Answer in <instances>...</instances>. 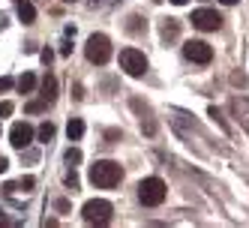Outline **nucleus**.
I'll return each mask as SVG.
<instances>
[{
  "label": "nucleus",
  "instance_id": "f257e3e1",
  "mask_svg": "<svg viewBox=\"0 0 249 228\" xmlns=\"http://www.w3.org/2000/svg\"><path fill=\"white\" fill-rule=\"evenodd\" d=\"M123 180V168L111 159H99L90 165V183L99 186V189H114L117 183Z\"/></svg>",
  "mask_w": 249,
  "mask_h": 228
},
{
  "label": "nucleus",
  "instance_id": "f03ea898",
  "mask_svg": "<svg viewBox=\"0 0 249 228\" xmlns=\"http://www.w3.org/2000/svg\"><path fill=\"white\" fill-rule=\"evenodd\" d=\"M165 195H168V186H165L162 177H144L138 183V198H141V204H147V207H159L165 201Z\"/></svg>",
  "mask_w": 249,
  "mask_h": 228
},
{
  "label": "nucleus",
  "instance_id": "7ed1b4c3",
  "mask_svg": "<svg viewBox=\"0 0 249 228\" xmlns=\"http://www.w3.org/2000/svg\"><path fill=\"white\" fill-rule=\"evenodd\" d=\"M84 54H87V60L96 63V66L108 63V57H111V42H108V36H105V33H93V36L87 39V45H84Z\"/></svg>",
  "mask_w": 249,
  "mask_h": 228
},
{
  "label": "nucleus",
  "instance_id": "20e7f679",
  "mask_svg": "<svg viewBox=\"0 0 249 228\" xmlns=\"http://www.w3.org/2000/svg\"><path fill=\"white\" fill-rule=\"evenodd\" d=\"M111 213H114V207L105 201V198H90V201L81 207L84 222H90V225H105V222L111 219Z\"/></svg>",
  "mask_w": 249,
  "mask_h": 228
},
{
  "label": "nucleus",
  "instance_id": "39448f33",
  "mask_svg": "<svg viewBox=\"0 0 249 228\" xmlns=\"http://www.w3.org/2000/svg\"><path fill=\"white\" fill-rule=\"evenodd\" d=\"M120 69H123L126 75L138 78V75L147 72V57L141 54L138 48H123V51H120Z\"/></svg>",
  "mask_w": 249,
  "mask_h": 228
},
{
  "label": "nucleus",
  "instance_id": "423d86ee",
  "mask_svg": "<svg viewBox=\"0 0 249 228\" xmlns=\"http://www.w3.org/2000/svg\"><path fill=\"white\" fill-rule=\"evenodd\" d=\"M183 57L198 63V66H207L213 60V48L207 42H201V39H189V42H183Z\"/></svg>",
  "mask_w": 249,
  "mask_h": 228
},
{
  "label": "nucleus",
  "instance_id": "0eeeda50",
  "mask_svg": "<svg viewBox=\"0 0 249 228\" xmlns=\"http://www.w3.org/2000/svg\"><path fill=\"white\" fill-rule=\"evenodd\" d=\"M189 21H192V27L210 33V30H219V27H222V15H219L216 9H195Z\"/></svg>",
  "mask_w": 249,
  "mask_h": 228
},
{
  "label": "nucleus",
  "instance_id": "6e6552de",
  "mask_svg": "<svg viewBox=\"0 0 249 228\" xmlns=\"http://www.w3.org/2000/svg\"><path fill=\"white\" fill-rule=\"evenodd\" d=\"M33 141V126L30 123H12V129H9V144L12 147H18V150H24L27 144Z\"/></svg>",
  "mask_w": 249,
  "mask_h": 228
},
{
  "label": "nucleus",
  "instance_id": "1a4fd4ad",
  "mask_svg": "<svg viewBox=\"0 0 249 228\" xmlns=\"http://www.w3.org/2000/svg\"><path fill=\"white\" fill-rule=\"evenodd\" d=\"M18 18H21L24 24H33V21H36V9H33L30 0H18Z\"/></svg>",
  "mask_w": 249,
  "mask_h": 228
},
{
  "label": "nucleus",
  "instance_id": "9d476101",
  "mask_svg": "<svg viewBox=\"0 0 249 228\" xmlns=\"http://www.w3.org/2000/svg\"><path fill=\"white\" fill-rule=\"evenodd\" d=\"M66 135H69V141H78V138L84 135V120L81 117H72L66 123Z\"/></svg>",
  "mask_w": 249,
  "mask_h": 228
},
{
  "label": "nucleus",
  "instance_id": "9b49d317",
  "mask_svg": "<svg viewBox=\"0 0 249 228\" xmlns=\"http://www.w3.org/2000/svg\"><path fill=\"white\" fill-rule=\"evenodd\" d=\"M15 87H18V93H33V87H36V75H33V72H24L18 81H15Z\"/></svg>",
  "mask_w": 249,
  "mask_h": 228
},
{
  "label": "nucleus",
  "instance_id": "f8f14e48",
  "mask_svg": "<svg viewBox=\"0 0 249 228\" xmlns=\"http://www.w3.org/2000/svg\"><path fill=\"white\" fill-rule=\"evenodd\" d=\"M42 96H45L48 102L57 96V78H54V75H45V78H42Z\"/></svg>",
  "mask_w": 249,
  "mask_h": 228
},
{
  "label": "nucleus",
  "instance_id": "ddd939ff",
  "mask_svg": "<svg viewBox=\"0 0 249 228\" xmlns=\"http://www.w3.org/2000/svg\"><path fill=\"white\" fill-rule=\"evenodd\" d=\"M45 108H48V99H45V96H42V99H33V102L24 105L27 114H39V111H45Z\"/></svg>",
  "mask_w": 249,
  "mask_h": 228
},
{
  "label": "nucleus",
  "instance_id": "4468645a",
  "mask_svg": "<svg viewBox=\"0 0 249 228\" xmlns=\"http://www.w3.org/2000/svg\"><path fill=\"white\" fill-rule=\"evenodd\" d=\"M36 135H39V141H45V144H48L51 138H54V123H42Z\"/></svg>",
  "mask_w": 249,
  "mask_h": 228
},
{
  "label": "nucleus",
  "instance_id": "2eb2a0df",
  "mask_svg": "<svg viewBox=\"0 0 249 228\" xmlns=\"http://www.w3.org/2000/svg\"><path fill=\"white\" fill-rule=\"evenodd\" d=\"M162 36H165V39H171V36H177V21H174V18H168V21L162 24Z\"/></svg>",
  "mask_w": 249,
  "mask_h": 228
},
{
  "label": "nucleus",
  "instance_id": "dca6fc26",
  "mask_svg": "<svg viewBox=\"0 0 249 228\" xmlns=\"http://www.w3.org/2000/svg\"><path fill=\"white\" fill-rule=\"evenodd\" d=\"M66 162H69V165H78V162H81V150H78V147H69V150H66Z\"/></svg>",
  "mask_w": 249,
  "mask_h": 228
},
{
  "label": "nucleus",
  "instance_id": "f3484780",
  "mask_svg": "<svg viewBox=\"0 0 249 228\" xmlns=\"http://www.w3.org/2000/svg\"><path fill=\"white\" fill-rule=\"evenodd\" d=\"M12 111H15V105H12V102H0V117H9Z\"/></svg>",
  "mask_w": 249,
  "mask_h": 228
},
{
  "label": "nucleus",
  "instance_id": "a211bd4d",
  "mask_svg": "<svg viewBox=\"0 0 249 228\" xmlns=\"http://www.w3.org/2000/svg\"><path fill=\"white\" fill-rule=\"evenodd\" d=\"M39 57H42V63H51V60H54V51H51V48H45Z\"/></svg>",
  "mask_w": 249,
  "mask_h": 228
},
{
  "label": "nucleus",
  "instance_id": "6ab92c4d",
  "mask_svg": "<svg viewBox=\"0 0 249 228\" xmlns=\"http://www.w3.org/2000/svg\"><path fill=\"white\" fill-rule=\"evenodd\" d=\"M33 183H36V180H33V177H21V183H18V186H21V189L27 192V189H33Z\"/></svg>",
  "mask_w": 249,
  "mask_h": 228
},
{
  "label": "nucleus",
  "instance_id": "aec40b11",
  "mask_svg": "<svg viewBox=\"0 0 249 228\" xmlns=\"http://www.w3.org/2000/svg\"><path fill=\"white\" fill-rule=\"evenodd\" d=\"M66 186H72V189H78V177H75V174H66Z\"/></svg>",
  "mask_w": 249,
  "mask_h": 228
},
{
  "label": "nucleus",
  "instance_id": "412c9836",
  "mask_svg": "<svg viewBox=\"0 0 249 228\" xmlns=\"http://www.w3.org/2000/svg\"><path fill=\"white\" fill-rule=\"evenodd\" d=\"M12 87V78H0V90H9Z\"/></svg>",
  "mask_w": 249,
  "mask_h": 228
},
{
  "label": "nucleus",
  "instance_id": "4be33fe9",
  "mask_svg": "<svg viewBox=\"0 0 249 228\" xmlns=\"http://www.w3.org/2000/svg\"><path fill=\"white\" fill-rule=\"evenodd\" d=\"M6 168H9V162H6V156H0V174H3Z\"/></svg>",
  "mask_w": 249,
  "mask_h": 228
},
{
  "label": "nucleus",
  "instance_id": "5701e85b",
  "mask_svg": "<svg viewBox=\"0 0 249 228\" xmlns=\"http://www.w3.org/2000/svg\"><path fill=\"white\" fill-rule=\"evenodd\" d=\"M219 3H225V6H234V3H237V0H219Z\"/></svg>",
  "mask_w": 249,
  "mask_h": 228
},
{
  "label": "nucleus",
  "instance_id": "b1692460",
  "mask_svg": "<svg viewBox=\"0 0 249 228\" xmlns=\"http://www.w3.org/2000/svg\"><path fill=\"white\" fill-rule=\"evenodd\" d=\"M171 3H174V6H183V3H189V0H171Z\"/></svg>",
  "mask_w": 249,
  "mask_h": 228
},
{
  "label": "nucleus",
  "instance_id": "393cba45",
  "mask_svg": "<svg viewBox=\"0 0 249 228\" xmlns=\"http://www.w3.org/2000/svg\"><path fill=\"white\" fill-rule=\"evenodd\" d=\"M66 3H75V0H66Z\"/></svg>",
  "mask_w": 249,
  "mask_h": 228
},
{
  "label": "nucleus",
  "instance_id": "a878e982",
  "mask_svg": "<svg viewBox=\"0 0 249 228\" xmlns=\"http://www.w3.org/2000/svg\"><path fill=\"white\" fill-rule=\"evenodd\" d=\"M246 132H249V126H246Z\"/></svg>",
  "mask_w": 249,
  "mask_h": 228
}]
</instances>
